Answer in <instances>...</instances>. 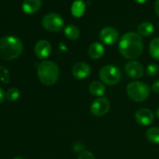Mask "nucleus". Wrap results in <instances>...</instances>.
I'll list each match as a JSON object with an SVG mask.
<instances>
[{
  "label": "nucleus",
  "instance_id": "nucleus-21",
  "mask_svg": "<svg viewBox=\"0 0 159 159\" xmlns=\"http://www.w3.org/2000/svg\"><path fill=\"white\" fill-rule=\"evenodd\" d=\"M20 96V92L16 87L9 89L6 93V98L9 101H16L19 99Z\"/></svg>",
  "mask_w": 159,
  "mask_h": 159
},
{
  "label": "nucleus",
  "instance_id": "nucleus-5",
  "mask_svg": "<svg viewBox=\"0 0 159 159\" xmlns=\"http://www.w3.org/2000/svg\"><path fill=\"white\" fill-rule=\"evenodd\" d=\"M99 75L102 82L109 85H114L120 80L121 71L118 67L108 65L101 68Z\"/></svg>",
  "mask_w": 159,
  "mask_h": 159
},
{
  "label": "nucleus",
  "instance_id": "nucleus-11",
  "mask_svg": "<svg viewBox=\"0 0 159 159\" xmlns=\"http://www.w3.org/2000/svg\"><path fill=\"white\" fill-rule=\"evenodd\" d=\"M34 52L39 59H45L51 54V45L48 40H40L35 44Z\"/></svg>",
  "mask_w": 159,
  "mask_h": 159
},
{
  "label": "nucleus",
  "instance_id": "nucleus-1",
  "mask_svg": "<svg viewBox=\"0 0 159 159\" xmlns=\"http://www.w3.org/2000/svg\"><path fill=\"white\" fill-rule=\"evenodd\" d=\"M119 51L125 58H138L143 51L142 38L136 33H127L120 40Z\"/></svg>",
  "mask_w": 159,
  "mask_h": 159
},
{
  "label": "nucleus",
  "instance_id": "nucleus-13",
  "mask_svg": "<svg viewBox=\"0 0 159 159\" xmlns=\"http://www.w3.org/2000/svg\"><path fill=\"white\" fill-rule=\"evenodd\" d=\"M41 6L42 0H24L22 4V9L25 13L32 15L38 12Z\"/></svg>",
  "mask_w": 159,
  "mask_h": 159
},
{
  "label": "nucleus",
  "instance_id": "nucleus-15",
  "mask_svg": "<svg viewBox=\"0 0 159 159\" xmlns=\"http://www.w3.org/2000/svg\"><path fill=\"white\" fill-rule=\"evenodd\" d=\"M71 14L76 18H80L84 15L85 11V4L82 0H76L71 6Z\"/></svg>",
  "mask_w": 159,
  "mask_h": 159
},
{
  "label": "nucleus",
  "instance_id": "nucleus-17",
  "mask_svg": "<svg viewBox=\"0 0 159 159\" xmlns=\"http://www.w3.org/2000/svg\"><path fill=\"white\" fill-rule=\"evenodd\" d=\"M154 30H155V27H154L153 24L149 22H144V23H141L138 27L139 35L143 36V37L151 36L154 33Z\"/></svg>",
  "mask_w": 159,
  "mask_h": 159
},
{
  "label": "nucleus",
  "instance_id": "nucleus-12",
  "mask_svg": "<svg viewBox=\"0 0 159 159\" xmlns=\"http://www.w3.org/2000/svg\"><path fill=\"white\" fill-rule=\"evenodd\" d=\"M91 71V67L85 62H77L72 67V75L78 79L89 77Z\"/></svg>",
  "mask_w": 159,
  "mask_h": 159
},
{
  "label": "nucleus",
  "instance_id": "nucleus-30",
  "mask_svg": "<svg viewBox=\"0 0 159 159\" xmlns=\"http://www.w3.org/2000/svg\"><path fill=\"white\" fill-rule=\"evenodd\" d=\"M13 159H25V158H20V157H18V158H13Z\"/></svg>",
  "mask_w": 159,
  "mask_h": 159
},
{
  "label": "nucleus",
  "instance_id": "nucleus-7",
  "mask_svg": "<svg viewBox=\"0 0 159 159\" xmlns=\"http://www.w3.org/2000/svg\"><path fill=\"white\" fill-rule=\"evenodd\" d=\"M110 109V102L103 97L98 98L91 105V113L96 116H102L107 114Z\"/></svg>",
  "mask_w": 159,
  "mask_h": 159
},
{
  "label": "nucleus",
  "instance_id": "nucleus-9",
  "mask_svg": "<svg viewBox=\"0 0 159 159\" xmlns=\"http://www.w3.org/2000/svg\"><path fill=\"white\" fill-rule=\"evenodd\" d=\"M125 71L127 76L133 79H138L144 75V67L137 61H130L125 65Z\"/></svg>",
  "mask_w": 159,
  "mask_h": 159
},
{
  "label": "nucleus",
  "instance_id": "nucleus-24",
  "mask_svg": "<svg viewBox=\"0 0 159 159\" xmlns=\"http://www.w3.org/2000/svg\"><path fill=\"white\" fill-rule=\"evenodd\" d=\"M78 159H96L94 155L89 151H84L78 157Z\"/></svg>",
  "mask_w": 159,
  "mask_h": 159
},
{
  "label": "nucleus",
  "instance_id": "nucleus-10",
  "mask_svg": "<svg viewBox=\"0 0 159 159\" xmlns=\"http://www.w3.org/2000/svg\"><path fill=\"white\" fill-rule=\"evenodd\" d=\"M135 120L142 126H148L154 122L155 115L148 109H141L135 113Z\"/></svg>",
  "mask_w": 159,
  "mask_h": 159
},
{
  "label": "nucleus",
  "instance_id": "nucleus-27",
  "mask_svg": "<svg viewBox=\"0 0 159 159\" xmlns=\"http://www.w3.org/2000/svg\"><path fill=\"white\" fill-rule=\"evenodd\" d=\"M155 12H156V14L158 15V16H159V0H156V2H155Z\"/></svg>",
  "mask_w": 159,
  "mask_h": 159
},
{
  "label": "nucleus",
  "instance_id": "nucleus-19",
  "mask_svg": "<svg viewBox=\"0 0 159 159\" xmlns=\"http://www.w3.org/2000/svg\"><path fill=\"white\" fill-rule=\"evenodd\" d=\"M146 138L152 144H159V128L151 127L146 132Z\"/></svg>",
  "mask_w": 159,
  "mask_h": 159
},
{
  "label": "nucleus",
  "instance_id": "nucleus-22",
  "mask_svg": "<svg viewBox=\"0 0 159 159\" xmlns=\"http://www.w3.org/2000/svg\"><path fill=\"white\" fill-rule=\"evenodd\" d=\"M159 72V67L156 64H150L147 66L145 70V73L147 76L149 77H155Z\"/></svg>",
  "mask_w": 159,
  "mask_h": 159
},
{
  "label": "nucleus",
  "instance_id": "nucleus-26",
  "mask_svg": "<svg viewBox=\"0 0 159 159\" xmlns=\"http://www.w3.org/2000/svg\"><path fill=\"white\" fill-rule=\"evenodd\" d=\"M5 97H6V94H5L4 90L0 87V104L4 101Z\"/></svg>",
  "mask_w": 159,
  "mask_h": 159
},
{
  "label": "nucleus",
  "instance_id": "nucleus-16",
  "mask_svg": "<svg viewBox=\"0 0 159 159\" xmlns=\"http://www.w3.org/2000/svg\"><path fill=\"white\" fill-rule=\"evenodd\" d=\"M89 93L94 96H101L105 93L106 88L103 84L99 81H94L91 82L89 86Z\"/></svg>",
  "mask_w": 159,
  "mask_h": 159
},
{
  "label": "nucleus",
  "instance_id": "nucleus-2",
  "mask_svg": "<svg viewBox=\"0 0 159 159\" xmlns=\"http://www.w3.org/2000/svg\"><path fill=\"white\" fill-rule=\"evenodd\" d=\"M23 45L21 40L14 36H6L0 39V58L12 61L22 54Z\"/></svg>",
  "mask_w": 159,
  "mask_h": 159
},
{
  "label": "nucleus",
  "instance_id": "nucleus-8",
  "mask_svg": "<svg viewBox=\"0 0 159 159\" xmlns=\"http://www.w3.org/2000/svg\"><path fill=\"white\" fill-rule=\"evenodd\" d=\"M99 38L101 41L105 44H114L117 42L118 38H119V33L114 27L107 26L101 30L99 34Z\"/></svg>",
  "mask_w": 159,
  "mask_h": 159
},
{
  "label": "nucleus",
  "instance_id": "nucleus-18",
  "mask_svg": "<svg viewBox=\"0 0 159 159\" xmlns=\"http://www.w3.org/2000/svg\"><path fill=\"white\" fill-rule=\"evenodd\" d=\"M65 34L68 39L75 40H77L80 37V31L77 26L72 24H69L65 27Z\"/></svg>",
  "mask_w": 159,
  "mask_h": 159
},
{
  "label": "nucleus",
  "instance_id": "nucleus-28",
  "mask_svg": "<svg viewBox=\"0 0 159 159\" xmlns=\"http://www.w3.org/2000/svg\"><path fill=\"white\" fill-rule=\"evenodd\" d=\"M134 2H136L137 3H139V4H144L148 0H134Z\"/></svg>",
  "mask_w": 159,
  "mask_h": 159
},
{
  "label": "nucleus",
  "instance_id": "nucleus-25",
  "mask_svg": "<svg viewBox=\"0 0 159 159\" xmlns=\"http://www.w3.org/2000/svg\"><path fill=\"white\" fill-rule=\"evenodd\" d=\"M152 90L156 94H159V79L155 81L153 83V85H152Z\"/></svg>",
  "mask_w": 159,
  "mask_h": 159
},
{
  "label": "nucleus",
  "instance_id": "nucleus-29",
  "mask_svg": "<svg viewBox=\"0 0 159 159\" xmlns=\"http://www.w3.org/2000/svg\"><path fill=\"white\" fill-rule=\"evenodd\" d=\"M156 116H158V118H159V108H158V110H156Z\"/></svg>",
  "mask_w": 159,
  "mask_h": 159
},
{
  "label": "nucleus",
  "instance_id": "nucleus-20",
  "mask_svg": "<svg viewBox=\"0 0 159 159\" xmlns=\"http://www.w3.org/2000/svg\"><path fill=\"white\" fill-rule=\"evenodd\" d=\"M149 52L154 59L159 61V37L153 39L151 41L149 45Z\"/></svg>",
  "mask_w": 159,
  "mask_h": 159
},
{
  "label": "nucleus",
  "instance_id": "nucleus-6",
  "mask_svg": "<svg viewBox=\"0 0 159 159\" xmlns=\"http://www.w3.org/2000/svg\"><path fill=\"white\" fill-rule=\"evenodd\" d=\"M42 26L50 32H58L64 27V20L61 16L55 12H51L43 16Z\"/></svg>",
  "mask_w": 159,
  "mask_h": 159
},
{
  "label": "nucleus",
  "instance_id": "nucleus-3",
  "mask_svg": "<svg viewBox=\"0 0 159 159\" xmlns=\"http://www.w3.org/2000/svg\"><path fill=\"white\" fill-rule=\"evenodd\" d=\"M39 80L45 85H52L59 79V68L57 64L51 61H44L37 67Z\"/></svg>",
  "mask_w": 159,
  "mask_h": 159
},
{
  "label": "nucleus",
  "instance_id": "nucleus-4",
  "mask_svg": "<svg viewBox=\"0 0 159 159\" xmlns=\"http://www.w3.org/2000/svg\"><path fill=\"white\" fill-rule=\"evenodd\" d=\"M151 89L148 85L142 82H132L127 85V93L135 102H142L149 96Z\"/></svg>",
  "mask_w": 159,
  "mask_h": 159
},
{
  "label": "nucleus",
  "instance_id": "nucleus-14",
  "mask_svg": "<svg viewBox=\"0 0 159 159\" xmlns=\"http://www.w3.org/2000/svg\"><path fill=\"white\" fill-rule=\"evenodd\" d=\"M104 52H105V49H104L103 45L101 44L99 42H95V43H92L88 51L89 56L90 57V58L94 59V60H97V59L102 57L104 54Z\"/></svg>",
  "mask_w": 159,
  "mask_h": 159
},
{
  "label": "nucleus",
  "instance_id": "nucleus-23",
  "mask_svg": "<svg viewBox=\"0 0 159 159\" xmlns=\"http://www.w3.org/2000/svg\"><path fill=\"white\" fill-rule=\"evenodd\" d=\"M0 81L5 84H8L10 81L9 70L2 65H0Z\"/></svg>",
  "mask_w": 159,
  "mask_h": 159
}]
</instances>
